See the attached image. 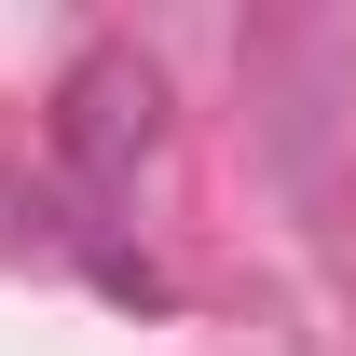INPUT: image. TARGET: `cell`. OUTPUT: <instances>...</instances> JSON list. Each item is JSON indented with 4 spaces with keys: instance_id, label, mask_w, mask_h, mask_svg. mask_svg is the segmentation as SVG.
<instances>
[{
    "instance_id": "obj_1",
    "label": "cell",
    "mask_w": 356,
    "mask_h": 356,
    "mask_svg": "<svg viewBox=\"0 0 356 356\" xmlns=\"http://www.w3.org/2000/svg\"><path fill=\"white\" fill-rule=\"evenodd\" d=\"M165 151V55L151 42H83L55 83V165L83 192H137V165Z\"/></svg>"
}]
</instances>
